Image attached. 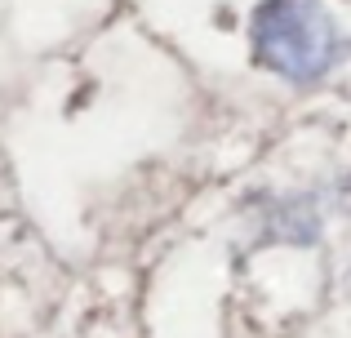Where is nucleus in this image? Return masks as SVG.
Segmentation results:
<instances>
[{
  "label": "nucleus",
  "instance_id": "nucleus-1",
  "mask_svg": "<svg viewBox=\"0 0 351 338\" xmlns=\"http://www.w3.org/2000/svg\"><path fill=\"white\" fill-rule=\"evenodd\" d=\"M254 62L293 85H316L338 67L347 40L325 0H263L249 23Z\"/></svg>",
  "mask_w": 351,
  "mask_h": 338
},
{
  "label": "nucleus",
  "instance_id": "nucleus-2",
  "mask_svg": "<svg viewBox=\"0 0 351 338\" xmlns=\"http://www.w3.org/2000/svg\"><path fill=\"white\" fill-rule=\"evenodd\" d=\"M263 227H276L271 241H289V245H311L316 241V209L311 200H267V218Z\"/></svg>",
  "mask_w": 351,
  "mask_h": 338
}]
</instances>
